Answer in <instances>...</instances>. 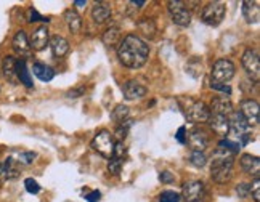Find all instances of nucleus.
I'll list each match as a JSON object with an SVG mask.
<instances>
[{"instance_id": "393cba45", "label": "nucleus", "mask_w": 260, "mask_h": 202, "mask_svg": "<svg viewBox=\"0 0 260 202\" xmlns=\"http://www.w3.org/2000/svg\"><path fill=\"white\" fill-rule=\"evenodd\" d=\"M64 21H66V24L69 27V31H71L73 34H77L79 31H81L82 18L77 12H74V10H66V12H64Z\"/></svg>"}, {"instance_id": "9d476101", "label": "nucleus", "mask_w": 260, "mask_h": 202, "mask_svg": "<svg viewBox=\"0 0 260 202\" xmlns=\"http://www.w3.org/2000/svg\"><path fill=\"white\" fill-rule=\"evenodd\" d=\"M239 113L246 119L249 125H257L260 117V108L255 99H243L241 106H239Z\"/></svg>"}, {"instance_id": "6ab92c4d", "label": "nucleus", "mask_w": 260, "mask_h": 202, "mask_svg": "<svg viewBox=\"0 0 260 202\" xmlns=\"http://www.w3.org/2000/svg\"><path fill=\"white\" fill-rule=\"evenodd\" d=\"M241 169L246 172V174L252 175L255 178L260 177V160L257 156H252V154H243L241 156Z\"/></svg>"}, {"instance_id": "4be33fe9", "label": "nucleus", "mask_w": 260, "mask_h": 202, "mask_svg": "<svg viewBox=\"0 0 260 202\" xmlns=\"http://www.w3.org/2000/svg\"><path fill=\"white\" fill-rule=\"evenodd\" d=\"M2 74L8 80V82L16 84L18 77H16V58L15 56H5L2 61Z\"/></svg>"}, {"instance_id": "39448f33", "label": "nucleus", "mask_w": 260, "mask_h": 202, "mask_svg": "<svg viewBox=\"0 0 260 202\" xmlns=\"http://www.w3.org/2000/svg\"><path fill=\"white\" fill-rule=\"evenodd\" d=\"M225 13H226V8L222 2H209L203 10L201 19L209 26H218L223 21Z\"/></svg>"}, {"instance_id": "a19ab883", "label": "nucleus", "mask_w": 260, "mask_h": 202, "mask_svg": "<svg viewBox=\"0 0 260 202\" xmlns=\"http://www.w3.org/2000/svg\"><path fill=\"white\" fill-rule=\"evenodd\" d=\"M251 194L255 202H260V180L258 178H255L254 183L251 185Z\"/></svg>"}, {"instance_id": "cd10ccee", "label": "nucleus", "mask_w": 260, "mask_h": 202, "mask_svg": "<svg viewBox=\"0 0 260 202\" xmlns=\"http://www.w3.org/2000/svg\"><path fill=\"white\" fill-rule=\"evenodd\" d=\"M119 37H121V31H119L117 26H113V27H108L105 34H103V42L106 45H116L119 42Z\"/></svg>"}, {"instance_id": "f8f14e48", "label": "nucleus", "mask_w": 260, "mask_h": 202, "mask_svg": "<svg viewBox=\"0 0 260 202\" xmlns=\"http://www.w3.org/2000/svg\"><path fill=\"white\" fill-rule=\"evenodd\" d=\"M186 143L193 151L204 153V149L209 146V137L203 130H193V132H189V135L186 133Z\"/></svg>"}, {"instance_id": "f3484780", "label": "nucleus", "mask_w": 260, "mask_h": 202, "mask_svg": "<svg viewBox=\"0 0 260 202\" xmlns=\"http://www.w3.org/2000/svg\"><path fill=\"white\" fill-rule=\"evenodd\" d=\"M50 42V34H48V29L45 26H41L37 27L36 31L32 32V37H31V48H34L36 52H41L44 50Z\"/></svg>"}, {"instance_id": "473e14b6", "label": "nucleus", "mask_w": 260, "mask_h": 202, "mask_svg": "<svg viewBox=\"0 0 260 202\" xmlns=\"http://www.w3.org/2000/svg\"><path fill=\"white\" fill-rule=\"evenodd\" d=\"M180 199H182L180 194L172 189H166L159 194V202H180Z\"/></svg>"}, {"instance_id": "72a5a7b5", "label": "nucleus", "mask_w": 260, "mask_h": 202, "mask_svg": "<svg viewBox=\"0 0 260 202\" xmlns=\"http://www.w3.org/2000/svg\"><path fill=\"white\" fill-rule=\"evenodd\" d=\"M218 148L220 149H225V151H230V153H233V154H236V153H239V146L238 143H235V141H232V140H222L218 143Z\"/></svg>"}, {"instance_id": "0eeeda50", "label": "nucleus", "mask_w": 260, "mask_h": 202, "mask_svg": "<svg viewBox=\"0 0 260 202\" xmlns=\"http://www.w3.org/2000/svg\"><path fill=\"white\" fill-rule=\"evenodd\" d=\"M167 8L171 12L172 21L175 24L182 27L189 26V23H191V13L186 10L185 2H182V0H171V2H167Z\"/></svg>"}, {"instance_id": "4c0bfd02", "label": "nucleus", "mask_w": 260, "mask_h": 202, "mask_svg": "<svg viewBox=\"0 0 260 202\" xmlns=\"http://www.w3.org/2000/svg\"><path fill=\"white\" fill-rule=\"evenodd\" d=\"M211 88L212 90H217V92H222L225 96L232 95V87H230L228 84H212L211 82Z\"/></svg>"}, {"instance_id": "412c9836", "label": "nucleus", "mask_w": 260, "mask_h": 202, "mask_svg": "<svg viewBox=\"0 0 260 202\" xmlns=\"http://www.w3.org/2000/svg\"><path fill=\"white\" fill-rule=\"evenodd\" d=\"M109 16H111V8L106 2H96L92 8V18L96 24H103L106 23Z\"/></svg>"}, {"instance_id": "2eb2a0df", "label": "nucleus", "mask_w": 260, "mask_h": 202, "mask_svg": "<svg viewBox=\"0 0 260 202\" xmlns=\"http://www.w3.org/2000/svg\"><path fill=\"white\" fill-rule=\"evenodd\" d=\"M209 127L214 133L220 135V137H226L230 133V120L226 116H218V114H211L207 120Z\"/></svg>"}, {"instance_id": "bb28decb", "label": "nucleus", "mask_w": 260, "mask_h": 202, "mask_svg": "<svg viewBox=\"0 0 260 202\" xmlns=\"http://www.w3.org/2000/svg\"><path fill=\"white\" fill-rule=\"evenodd\" d=\"M138 27H140V31H142V34L145 37H148V39H153L154 34H156V24H154L153 19H149V18L140 19Z\"/></svg>"}, {"instance_id": "a211bd4d", "label": "nucleus", "mask_w": 260, "mask_h": 202, "mask_svg": "<svg viewBox=\"0 0 260 202\" xmlns=\"http://www.w3.org/2000/svg\"><path fill=\"white\" fill-rule=\"evenodd\" d=\"M243 16L249 24H257L260 19V7L258 2H251V0H244L241 4Z\"/></svg>"}, {"instance_id": "c9c22d12", "label": "nucleus", "mask_w": 260, "mask_h": 202, "mask_svg": "<svg viewBox=\"0 0 260 202\" xmlns=\"http://www.w3.org/2000/svg\"><path fill=\"white\" fill-rule=\"evenodd\" d=\"M24 188L29 194H37L39 191H41V185L37 183L34 178H26L24 180Z\"/></svg>"}, {"instance_id": "9b49d317", "label": "nucleus", "mask_w": 260, "mask_h": 202, "mask_svg": "<svg viewBox=\"0 0 260 202\" xmlns=\"http://www.w3.org/2000/svg\"><path fill=\"white\" fill-rule=\"evenodd\" d=\"M228 120H230V132H232L233 135L241 138V137L249 133L251 125L246 122V119L241 116L239 111H233V113L228 116Z\"/></svg>"}, {"instance_id": "1a4fd4ad", "label": "nucleus", "mask_w": 260, "mask_h": 202, "mask_svg": "<svg viewBox=\"0 0 260 202\" xmlns=\"http://www.w3.org/2000/svg\"><path fill=\"white\" fill-rule=\"evenodd\" d=\"M241 63H243V68L246 69V73L249 74V77L254 79L257 82L258 77H260V58H258V53L252 48H247L246 52L243 53Z\"/></svg>"}, {"instance_id": "c756f323", "label": "nucleus", "mask_w": 260, "mask_h": 202, "mask_svg": "<svg viewBox=\"0 0 260 202\" xmlns=\"http://www.w3.org/2000/svg\"><path fill=\"white\" fill-rule=\"evenodd\" d=\"M111 117L114 119V122L122 124L124 120H127V117H128V108H127L125 105H119V106H116L114 111H113V114H111Z\"/></svg>"}, {"instance_id": "7ed1b4c3", "label": "nucleus", "mask_w": 260, "mask_h": 202, "mask_svg": "<svg viewBox=\"0 0 260 202\" xmlns=\"http://www.w3.org/2000/svg\"><path fill=\"white\" fill-rule=\"evenodd\" d=\"M180 101H185V116L189 122H194V124H206L209 117H211V111H209L207 105L203 103V101H198V99H191V98H183Z\"/></svg>"}, {"instance_id": "ddd939ff", "label": "nucleus", "mask_w": 260, "mask_h": 202, "mask_svg": "<svg viewBox=\"0 0 260 202\" xmlns=\"http://www.w3.org/2000/svg\"><path fill=\"white\" fill-rule=\"evenodd\" d=\"M146 87L142 85L138 82V80H128L122 85V93H124V98L128 99V101H134V99H140L146 95Z\"/></svg>"}, {"instance_id": "b1692460", "label": "nucleus", "mask_w": 260, "mask_h": 202, "mask_svg": "<svg viewBox=\"0 0 260 202\" xmlns=\"http://www.w3.org/2000/svg\"><path fill=\"white\" fill-rule=\"evenodd\" d=\"M2 177L7 180H15L19 177V164L16 162L15 157H7L5 162L2 164Z\"/></svg>"}, {"instance_id": "a878e982", "label": "nucleus", "mask_w": 260, "mask_h": 202, "mask_svg": "<svg viewBox=\"0 0 260 202\" xmlns=\"http://www.w3.org/2000/svg\"><path fill=\"white\" fill-rule=\"evenodd\" d=\"M32 73L39 80H42V82H50V80L55 77V71L44 63H34Z\"/></svg>"}, {"instance_id": "4468645a", "label": "nucleus", "mask_w": 260, "mask_h": 202, "mask_svg": "<svg viewBox=\"0 0 260 202\" xmlns=\"http://www.w3.org/2000/svg\"><path fill=\"white\" fill-rule=\"evenodd\" d=\"M211 114H218V116H230L233 113V103L230 101L228 96H215L211 101Z\"/></svg>"}, {"instance_id": "f03ea898", "label": "nucleus", "mask_w": 260, "mask_h": 202, "mask_svg": "<svg viewBox=\"0 0 260 202\" xmlns=\"http://www.w3.org/2000/svg\"><path fill=\"white\" fill-rule=\"evenodd\" d=\"M233 164H235V154L225 149H217L212 156V180L218 185H223L233 177Z\"/></svg>"}, {"instance_id": "49530a36", "label": "nucleus", "mask_w": 260, "mask_h": 202, "mask_svg": "<svg viewBox=\"0 0 260 202\" xmlns=\"http://www.w3.org/2000/svg\"><path fill=\"white\" fill-rule=\"evenodd\" d=\"M130 5H134V7H137V8H142L146 2H143V0H138V2H137V0H132V2H128Z\"/></svg>"}, {"instance_id": "f257e3e1", "label": "nucleus", "mask_w": 260, "mask_h": 202, "mask_svg": "<svg viewBox=\"0 0 260 202\" xmlns=\"http://www.w3.org/2000/svg\"><path fill=\"white\" fill-rule=\"evenodd\" d=\"M117 56L125 68L140 69L149 58V45L135 34L125 36L117 47Z\"/></svg>"}, {"instance_id": "c03bdc74", "label": "nucleus", "mask_w": 260, "mask_h": 202, "mask_svg": "<svg viewBox=\"0 0 260 202\" xmlns=\"http://www.w3.org/2000/svg\"><path fill=\"white\" fill-rule=\"evenodd\" d=\"M100 199H102V193H100L98 189L92 191V193H88V194L85 196V200H87V202H100Z\"/></svg>"}, {"instance_id": "de8ad7c7", "label": "nucleus", "mask_w": 260, "mask_h": 202, "mask_svg": "<svg viewBox=\"0 0 260 202\" xmlns=\"http://www.w3.org/2000/svg\"><path fill=\"white\" fill-rule=\"evenodd\" d=\"M74 5L76 7H84V5H87V2H85V0H76Z\"/></svg>"}, {"instance_id": "58836bf2", "label": "nucleus", "mask_w": 260, "mask_h": 202, "mask_svg": "<svg viewBox=\"0 0 260 202\" xmlns=\"http://www.w3.org/2000/svg\"><path fill=\"white\" fill-rule=\"evenodd\" d=\"M236 193L239 197H247L249 194H251V185L249 183H239L236 186Z\"/></svg>"}, {"instance_id": "e433bc0d", "label": "nucleus", "mask_w": 260, "mask_h": 202, "mask_svg": "<svg viewBox=\"0 0 260 202\" xmlns=\"http://www.w3.org/2000/svg\"><path fill=\"white\" fill-rule=\"evenodd\" d=\"M108 170H109V174L119 175V174H121V170H122V162H121V160L114 159V157H111V159H109V162H108Z\"/></svg>"}, {"instance_id": "2f4dec72", "label": "nucleus", "mask_w": 260, "mask_h": 202, "mask_svg": "<svg viewBox=\"0 0 260 202\" xmlns=\"http://www.w3.org/2000/svg\"><path fill=\"white\" fill-rule=\"evenodd\" d=\"M37 154L32 153V151H23V153H19L18 157H16V162L18 164H23V165H31L34 160H36Z\"/></svg>"}, {"instance_id": "a18cd8bd", "label": "nucleus", "mask_w": 260, "mask_h": 202, "mask_svg": "<svg viewBox=\"0 0 260 202\" xmlns=\"http://www.w3.org/2000/svg\"><path fill=\"white\" fill-rule=\"evenodd\" d=\"M84 93H85V88L84 87H79V88H74V90H69L68 96L69 98H79V96H82Z\"/></svg>"}, {"instance_id": "ea45409f", "label": "nucleus", "mask_w": 260, "mask_h": 202, "mask_svg": "<svg viewBox=\"0 0 260 202\" xmlns=\"http://www.w3.org/2000/svg\"><path fill=\"white\" fill-rule=\"evenodd\" d=\"M36 21H45V23H48L50 19L42 16V15H39L37 10L31 8V10H29V23H36Z\"/></svg>"}, {"instance_id": "09e8293b", "label": "nucleus", "mask_w": 260, "mask_h": 202, "mask_svg": "<svg viewBox=\"0 0 260 202\" xmlns=\"http://www.w3.org/2000/svg\"><path fill=\"white\" fill-rule=\"evenodd\" d=\"M0 178H2V164H0Z\"/></svg>"}, {"instance_id": "79ce46f5", "label": "nucleus", "mask_w": 260, "mask_h": 202, "mask_svg": "<svg viewBox=\"0 0 260 202\" xmlns=\"http://www.w3.org/2000/svg\"><path fill=\"white\" fill-rule=\"evenodd\" d=\"M175 140L178 141L180 145H186V128L185 127H180L175 133Z\"/></svg>"}, {"instance_id": "37998d69", "label": "nucleus", "mask_w": 260, "mask_h": 202, "mask_svg": "<svg viewBox=\"0 0 260 202\" xmlns=\"http://www.w3.org/2000/svg\"><path fill=\"white\" fill-rule=\"evenodd\" d=\"M159 180H161L162 183H172V181L175 180V177L171 174V172L164 170V172H161V174H159Z\"/></svg>"}, {"instance_id": "aec40b11", "label": "nucleus", "mask_w": 260, "mask_h": 202, "mask_svg": "<svg viewBox=\"0 0 260 202\" xmlns=\"http://www.w3.org/2000/svg\"><path fill=\"white\" fill-rule=\"evenodd\" d=\"M50 48H52V53L55 58H63L68 55L69 52V44L68 40L61 36H53L52 39H50Z\"/></svg>"}, {"instance_id": "20e7f679", "label": "nucleus", "mask_w": 260, "mask_h": 202, "mask_svg": "<svg viewBox=\"0 0 260 202\" xmlns=\"http://www.w3.org/2000/svg\"><path fill=\"white\" fill-rule=\"evenodd\" d=\"M236 68L230 59H218L214 63L211 71V82L212 84H228L235 77Z\"/></svg>"}, {"instance_id": "5701e85b", "label": "nucleus", "mask_w": 260, "mask_h": 202, "mask_svg": "<svg viewBox=\"0 0 260 202\" xmlns=\"http://www.w3.org/2000/svg\"><path fill=\"white\" fill-rule=\"evenodd\" d=\"M16 77H18V82H21L24 87L27 88H32L34 82H32V77L29 74V69L24 59H16Z\"/></svg>"}, {"instance_id": "6e6552de", "label": "nucleus", "mask_w": 260, "mask_h": 202, "mask_svg": "<svg viewBox=\"0 0 260 202\" xmlns=\"http://www.w3.org/2000/svg\"><path fill=\"white\" fill-rule=\"evenodd\" d=\"M206 194V188L204 183L201 180H193V181H186L183 185V191H182V196L185 202H203Z\"/></svg>"}, {"instance_id": "dca6fc26", "label": "nucleus", "mask_w": 260, "mask_h": 202, "mask_svg": "<svg viewBox=\"0 0 260 202\" xmlns=\"http://www.w3.org/2000/svg\"><path fill=\"white\" fill-rule=\"evenodd\" d=\"M13 50L16 52V55L19 56H29L31 55V44H29V39L26 36L24 31H18L13 37Z\"/></svg>"}, {"instance_id": "c85d7f7f", "label": "nucleus", "mask_w": 260, "mask_h": 202, "mask_svg": "<svg viewBox=\"0 0 260 202\" xmlns=\"http://www.w3.org/2000/svg\"><path fill=\"white\" fill-rule=\"evenodd\" d=\"M130 125H132V120H130V119L124 120L122 124H119V125H117L116 133H114V138L119 141V143H124V140H125L127 135H128V128H130Z\"/></svg>"}, {"instance_id": "423d86ee", "label": "nucleus", "mask_w": 260, "mask_h": 202, "mask_svg": "<svg viewBox=\"0 0 260 202\" xmlns=\"http://www.w3.org/2000/svg\"><path fill=\"white\" fill-rule=\"evenodd\" d=\"M92 148L96 151L100 156H103L106 159L113 157V149H114V140L113 135L108 132V130H102L98 132L92 141Z\"/></svg>"}, {"instance_id": "7c9ffc66", "label": "nucleus", "mask_w": 260, "mask_h": 202, "mask_svg": "<svg viewBox=\"0 0 260 202\" xmlns=\"http://www.w3.org/2000/svg\"><path fill=\"white\" fill-rule=\"evenodd\" d=\"M188 160H189V164L194 165V167H198V169H203V167L207 164V157H206V154H204V153H198V151H193V153L189 154Z\"/></svg>"}, {"instance_id": "f704fd0d", "label": "nucleus", "mask_w": 260, "mask_h": 202, "mask_svg": "<svg viewBox=\"0 0 260 202\" xmlns=\"http://www.w3.org/2000/svg\"><path fill=\"white\" fill-rule=\"evenodd\" d=\"M127 156V148L124 146V143H114V149H113V157L117 159V160H124V157Z\"/></svg>"}]
</instances>
